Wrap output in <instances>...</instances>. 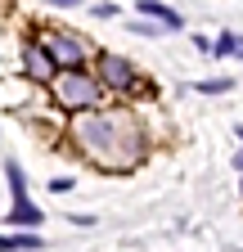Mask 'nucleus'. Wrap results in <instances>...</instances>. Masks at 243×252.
Listing matches in <instances>:
<instances>
[{
    "instance_id": "6e6552de",
    "label": "nucleus",
    "mask_w": 243,
    "mask_h": 252,
    "mask_svg": "<svg viewBox=\"0 0 243 252\" xmlns=\"http://www.w3.org/2000/svg\"><path fill=\"white\" fill-rule=\"evenodd\" d=\"M14 248H41V239H32V234H23V239H0V252H14Z\"/></svg>"
},
{
    "instance_id": "f257e3e1",
    "label": "nucleus",
    "mask_w": 243,
    "mask_h": 252,
    "mask_svg": "<svg viewBox=\"0 0 243 252\" xmlns=\"http://www.w3.org/2000/svg\"><path fill=\"white\" fill-rule=\"evenodd\" d=\"M5 171H9V180H14V212H9L5 220H9V225H36V220H41V212H36L32 203H27V185H23V167H18V162H9Z\"/></svg>"
},
{
    "instance_id": "7ed1b4c3",
    "label": "nucleus",
    "mask_w": 243,
    "mask_h": 252,
    "mask_svg": "<svg viewBox=\"0 0 243 252\" xmlns=\"http://www.w3.org/2000/svg\"><path fill=\"white\" fill-rule=\"evenodd\" d=\"M99 77H104L108 86H117V90H140L135 68H131L126 59H117V54H104V59H99Z\"/></svg>"
},
{
    "instance_id": "39448f33",
    "label": "nucleus",
    "mask_w": 243,
    "mask_h": 252,
    "mask_svg": "<svg viewBox=\"0 0 243 252\" xmlns=\"http://www.w3.org/2000/svg\"><path fill=\"white\" fill-rule=\"evenodd\" d=\"M140 14H144V18H158L162 27H180V14H171L167 5H158V0H144V5H140Z\"/></svg>"
},
{
    "instance_id": "0eeeda50",
    "label": "nucleus",
    "mask_w": 243,
    "mask_h": 252,
    "mask_svg": "<svg viewBox=\"0 0 243 252\" xmlns=\"http://www.w3.org/2000/svg\"><path fill=\"white\" fill-rule=\"evenodd\" d=\"M212 50H216V54H239V59H243V36H230V32H225Z\"/></svg>"
},
{
    "instance_id": "1a4fd4ad",
    "label": "nucleus",
    "mask_w": 243,
    "mask_h": 252,
    "mask_svg": "<svg viewBox=\"0 0 243 252\" xmlns=\"http://www.w3.org/2000/svg\"><path fill=\"white\" fill-rule=\"evenodd\" d=\"M198 90H203V94H216V90H230V77H221V81H203Z\"/></svg>"
},
{
    "instance_id": "f03ea898",
    "label": "nucleus",
    "mask_w": 243,
    "mask_h": 252,
    "mask_svg": "<svg viewBox=\"0 0 243 252\" xmlns=\"http://www.w3.org/2000/svg\"><path fill=\"white\" fill-rule=\"evenodd\" d=\"M95 81H86L81 72H68L63 81H59V99H63V108H81V104H95Z\"/></svg>"
},
{
    "instance_id": "9d476101",
    "label": "nucleus",
    "mask_w": 243,
    "mask_h": 252,
    "mask_svg": "<svg viewBox=\"0 0 243 252\" xmlns=\"http://www.w3.org/2000/svg\"><path fill=\"white\" fill-rule=\"evenodd\" d=\"M45 5H81V0H45Z\"/></svg>"
},
{
    "instance_id": "423d86ee",
    "label": "nucleus",
    "mask_w": 243,
    "mask_h": 252,
    "mask_svg": "<svg viewBox=\"0 0 243 252\" xmlns=\"http://www.w3.org/2000/svg\"><path fill=\"white\" fill-rule=\"evenodd\" d=\"M54 54L63 59V63H81V45L72 36H54Z\"/></svg>"
},
{
    "instance_id": "20e7f679",
    "label": "nucleus",
    "mask_w": 243,
    "mask_h": 252,
    "mask_svg": "<svg viewBox=\"0 0 243 252\" xmlns=\"http://www.w3.org/2000/svg\"><path fill=\"white\" fill-rule=\"evenodd\" d=\"M27 72H32V77H54V59L45 54V50H36V45H27Z\"/></svg>"
}]
</instances>
